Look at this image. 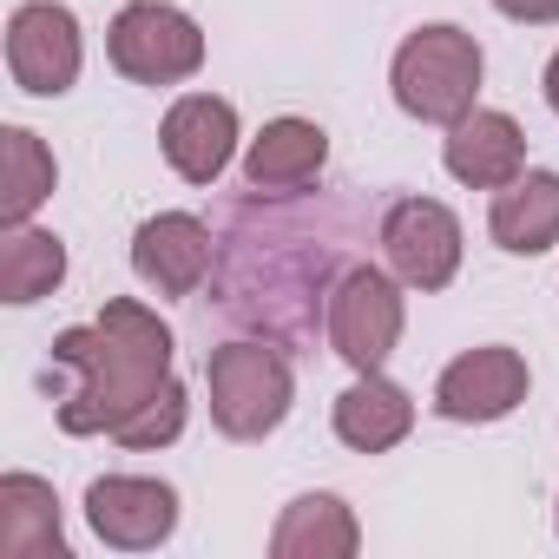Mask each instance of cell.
Returning <instances> with one entry per match:
<instances>
[{"label":"cell","mask_w":559,"mask_h":559,"mask_svg":"<svg viewBox=\"0 0 559 559\" xmlns=\"http://www.w3.org/2000/svg\"><path fill=\"white\" fill-rule=\"evenodd\" d=\"M53 185H60V165L40 145V132H27V126L0 132V224H34V211L53 198Z\"/></svg>","instance_id":"19"},{"label":"cell","mask_w":559,"mask_h":559,"mask_svg":"<svg viewBox=\"0 0 559 559\" xmlns=\"http://www.w3.org/2000/svg\"><path fill=\"white\" fill-rule=\"evenodd\" d=\"M323 165H330V132H323L317 119L284 112V119H270V126L250 139V152H243V185H250L257 198H284V191L317 185Z\"/></svg>","instance_id":"13"},{"label":"cell","mask_w":559,"mask_h":559,"mask_svg":"<svg viewBox=\"0 0 559 559\" xmlns=\"http://www.w3.org/2000/svg\"><path fill=\"white\" fill-rule=\"evenodd\" d=\"M106 53L132 86H178L204 67V27L171 0H126L106 27Z\"/></svg>","instance_id":"4"},{"label":"cell","mask_w":559,"mask_h":559,"mask_svg":"<svg viewBox=\"0 0 559 559\" xmlns=\"http://www.w3.org/2000/svg\"><path fill=\"white\" fill-rule=\"evenodd\" d=\"M402 276L395 270H376V263H356L336 276V290H330V349L369 376L395 356L402 343V323H408V304H402Z\"/></svg>","instance_id":"5"},{"label":"cell","mask_w":559,"mask_h":559,"mask_svg":"<svg viewBox=\"0 0 559 559\" xmlns=\"http://www.w3.org/2000/svg\"><path fill=\"white\" fill-rule=\"evenodd\" d=\"M217 263V237L191 211H158L132 230V276L158 297H191Z\"/></svg>","instance_id":"10"},{"label":"cell","mask_w":559,"mask_h":559,"mask_svg":"<svg viewBox=\"0 0 559 559\" xmlns=\"http://www.w3.org/2000/svg\"><path fill=\"white\" fill-rule=\"evenodd\" d=\"M0 552L8 559H67L60 493L40 474H0Z\"/></svg>","instance_id":"16"},{"label":"cell","mask_w":559,"mask_h":559,"mask_svg":"<svg viewBox=\"0 0 559 559\" xmlns=\"http://www.w3.org/2000/svg\"><path fill=\"white\" fill-rule=\"evenodd\" d=\"M552 526H559V507H552Z\"/></svg>","instance_id":"23"},{"label":"cell","mask_w":559,"mask_h":559,"mask_svg":"<svg viewBox=\"0 0 559 559\" xmlns=\"http://www.w3.org/2000/svg\"><path fill=\"white\" fill-rule=\"evenodd\" d=\"M86 520L112 552H152L178 533V487L152 474H99L86 487Z\"/></svg>","instance_id":"8"},{"label":"cell","mask_w":559,"mask_h":559,"mask_svg":"<svg viewBox=\"0 0 559 559\" xmlns=\"http://www.w3.org/2000/svg\"><path fill=\"white\" fill-rule=\"evenodd\" d=\"M80 67H86V34H80L73 8H60V0H21L8 14V73L21 93L60 99L80 86Z\"/></svg>","instance_id":"6"},{"label":"cell","mask_w":559,"mask_h":559,"mask_svg":"<svg viewBox=\"0 0 559 559\" xmlns=\"http://www.w3.org/2000/svg\"><path fill=\"white\" fill-rule=\"evenodd\" d=\"M533 389V369L520 349L507 343H480V349H461L441 382H435V408L448 421H507Z\"/></svg>","instance_id":"9"},{"label":"cell","mask_w":559,"mask_h":559,"mask_svg":"<svg viewBox=\"0 0 559 559\" xmlns=\"http://www.w3.org/2000/svg\"><path fill=\"white\" fill-rule=\"evenodd\" d=\"M493 8L520 27H559V0H493Z\"/></svg>","instance_id":"21"},{"label":"cell","mask_w":559,"mask_h":559,"mask_svg":"<svg viewBox=\"0 0 559 559\" xmlns=\"http://www.w3.org/2000/svg\"><path fill=\"white\" fill-rule=\"evenodd\" d=\"M480 73H487L480 40H474L467 27H448V21L415 27V34L395 47V60H389L395 106H402L408 119H421V126H454V119H467V112L480 106Z\"/></svg>","instance_id":"2"},{"label":"cell","mask_w":559,"mask_h":559,"mask_svg":"<svg viewBox=\"0 0 559 559\" xmlns=\"http://www.w3.org/2000/svg\"><path fill=\"white\" fill-rule=\"evenodd\" d=\"M53 362L73 369V389L60 395V428L67 435H112L171 376V330L152 304L112 297L93 323L53 336Z\"/></svg>","instance_id":"1"},{"label":"cell","mask_w":559,"mask_h":559,"mask_svg":"<svg viewBox=\"0 0 559 559\" xmlns=\"http://www.w3.org/2000/svg\"><path fill=\"white\" fill-rule=\"evenodd\" d=\"M67 284V243L40 224H8V237H0V304H40Z\"/></svg>","instance_id":"18"},{"label":"cell","mask_w":559,"mask_h":559,"mask_svg":"<svg viewBox=\"0 0 559 559\" xmlns=\"http://www.w3.org/2000/svg\"><path fill=\"white\" fill-rule=\"evenodd\" d=\"M441 165H448V178L467 185V191H500V185H513V178L526 171V132H520L513 112L474 106L467 119L448 126Z\"/></svg>","instance_id":"12"},{"label":"cell","mask_w":559,"mask_h":559,"mask_svg":"<svg viewBox=\"0 0 559 559\" xmlns=\"http://www.w3.org/2000/svg\"><path fill=\"white\" fill-rule=\"evenodd\" d=\"M487 230L507 257H539L559 243V171H520L493 191Z\"/></svg>","instance_id":"17"},{"label":"cell","mask_w":559,"mask_h":559,"mask_svg":"<svg viewBox=\"0 0 559 559\" xmlns=\"http://www.w3.org/2000/svg\"><path fill=\"white\" fill-rule=\"evenodd\" d=\"M336 441L343 448H356V454H389V448H402L408 441V428H415V402H408V389L402 382H389L382 369H369V376H356L343 395H336Z\"/></svg>","instance_id":"14"},{"label":"cell","mask_w":559,"mask_h":559,"mask_svg":"<svg viewBox=\"0 0 559 559\" xmlns=\"http://www.w3.org/2000/svg\"><path fill=\"white\" fill-rule=\"evenodd\" d=\"M158 152L185 185H217L230 152H237V106L217 93H185L171 99L165 126H158Z\"/></svg>","instance_id":"11"},{"label":"cell","mask_w":559,"mask_h":559,"mask_svg":"<svg viewBox=\"0 0 559 559\" xmlns=\"http://www.w3.org/2000/svg\"><path fill=\"white\" fill-rule=\"evenodd\" d=\"M362 526L343 493H297L270 526V559H356Z\"/></svg>","instance_id":"15"},{"label":"cell","mask_w":559,"mask_h":559,"mask_svg":"<svg viewBox=\"0 0 559 559\" xmlns=\"http://www.w3.org/2000/svg\"><path fill=\"white\" fill-rule=\"evenodd\" d=\"M539 86H546V106H552V112H559V53H552V60H546V80H539Z\"/></svg>","instance_id":"22"},{"label":"cell","mask_w":559,"mask_h":559,"mask_svg":"<svg viewBox=\"0 0 559 559\" xmlns=\"http://www.w3.org/2000/svg\"><path fill=\"white\" fill-rule=\"evenodd\" d=\"M382 257L408 290L435 297L461 276V217L441 198H395L382 217Z\"/></svg>","instance_id":"7"},{"label":"cell","mask_w":559,"mask_h":559,"mask_svg":"<svg viewBox=\"0 0 559 559\" xmlns=\"http://www.w3.org/2000/svg\"><path fill=\"white\" fill-rule=\"evenodd\" d=\"M185 415H191V395H185V382L178 376H165L119 428H112V441L119 448H132V454H152V448H171L178 435H185Z\"/></svg>","instance_id":"20"},{"label":"cell","mask_w":559,"mask_h":559,"mask_svg":"<svg viewBox=\"0 0 559 559\" xmlns=\"http://www.w3.org/2000/svg\"><path fill=\"white\" fill-rule=\"evenodd\" d=\"M204 389H211V421L230 441L276 435V428H284V415H290V402H297V376H290L284 349H270L257 336H237V343L211 349Z\"/></svg>","instance_id":"3"}]
</instances>
